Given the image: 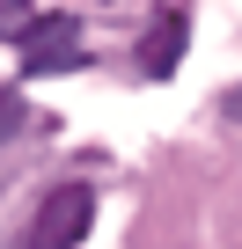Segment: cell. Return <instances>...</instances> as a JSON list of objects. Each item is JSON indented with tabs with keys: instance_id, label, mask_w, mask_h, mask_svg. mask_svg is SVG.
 Here are the masks:
<instances>
[{
	"instance_id": "cell-1",
	"label": "cell",
	"mask_w": 242,
	"mask_h": 249,
	"mask_svg": "<svg viewBox=\"0 0 242 249\" xmlns=\"http://www.w3.org/2000/svg\"><path fill=\"white\" fill-rule=\"evenodd\" d=\"M95 227V191L88 183H59V191H44V205H37V220H30V249H81V234Z\"/></svg>"
},
{
	"instance_id": "cell-2",
	"label": "cell",
	"mask_w": 242,
	"mask_h": 249,
	"mask_svg": "<svg viewBox=\"0 0 242 249\" xmlns=\"http://www.w3.org/2000/svg\"><path fill=\"white\" fill-rule=\"evenodd\" d=\"M81 15H30L15 30L22 44V73H59V66H81Z\"/></svg>"
},
{
	"instance_id": "cell-3",
	"label": "cell",
	"mask_w": 242,
	"mask_h": 249,
	"mask_svg": "<svg viewBox=\"0 0 242 249\" xmlns=\"http://www.w3.org/2000/svg\"><path fill=\"white\" fill-rule=\"evenodd\" d=\"M176 59H184V15L169 8V15L147 30V44H140V73H147V81H162V73H176Z\"/></svg>"
},
{
	"instance_id": "cell-4",
	"label": "cell",
	"mask_w": 242,
	"mask_h": 249,
	"mask_svg": "<svg viewBox=\"0 0 242 249\" xmlns=\"http://www.w3.org/2000/svg\"><path fill=\"white\" fill-rule=\"evenodd\" d=\"M22 117H30V103H22V88H0V147H8V140L22 132Z\"/></svg>"
},
{
	"instance_id": "cell-5",
	"label": "cell",
	"mask_w": 242,
	"mask_h": 249,
	"mask_svg": "<svg viewBox=\"0 0 242 249\" xmlns=\"http://www.w3.org/2000/svg\"><path fill=\"white\" fill-rule=\"evenodd\" d=\"M22 22H30V0H0V37H15Z\"/></svg>"
},
{
	"instance_id": "cell-6",
	"label": "cell",
	"mask_w": 242,
	"mask_h": 249,
	"mask_svg": "<svg viewBox=\"0 0 242 249\" xmlns=\"http://www.w3.org/2000/svg\"><path fill=\"white\" fill-rule=\"evenodd\" d=\"M220 117H227V124H235V140H242V81H235V88H227V95H220Z\"/></svg>"
},
{
	"instance_id": "cell-7",
	"label": "cell",
	"mask_w": 242,
	"mask_h": 249,
	"mask_svg": "<svg viewBox=\"0 0 242 249\" xmlns=\"http://www.w3.org/2000/svg\"><path fill=\"white\" fill-rule=\"evenodd\" d=\"M8 249H30V242H8Z\"/></svg>"
}]
</instances>
